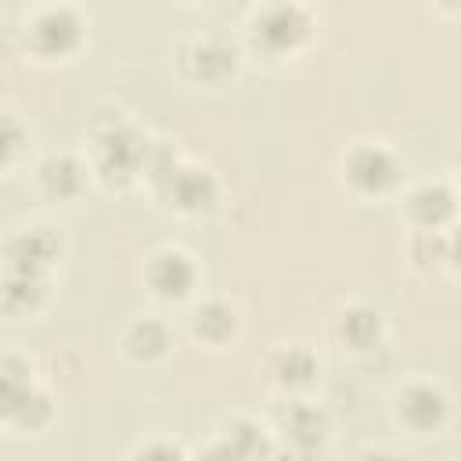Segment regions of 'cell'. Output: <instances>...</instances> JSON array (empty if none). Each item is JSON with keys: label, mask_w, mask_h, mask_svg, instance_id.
Segmentation results:
<instances>
[{"label": "cell", "mask_w": 461, "mask_h": 461, "mask_svg": "<svg viewBox=\"0 0 461 461\" xmlns=\"http://www.w3.org/2000/svg\"><path fill=\"white\" fill-rule=\"evenodd\" d=\"M400 414H403L414 429H432V425H439L443 414H447V396H443L439 389H432V385H414V389L403 393Z\"/></svg>", "instance_id": "obj_8"}, {"label": "cell", "mask_w": 461, "mask_h": 461, "mask_svg": "<svg viewBox=\"0 0 461 461\" xmlns=\"http://www.w3.org/2000/svg\"><path fill=\"white\" fill-rule=\"evenodd\" d=\"M144 151H148V144H144L130 126H119V122H115V126L101 137V169H104L108 176H130V173L140 166Z\"/></svg>", "instance_id": "obj_4"}, {"label": "cell", "mask_w": 461, "mask_h": 461, "mask_svg": "<svg viewBox=\"0 0 461 461\" xmlns=\"http://www.w3.org/2000/svg\"><path fill=\"white\" fill-rule=\"evenodd\" d=\"M411 212H414L425 227H436V223H443V220L454 212V194H450L447 187H439V184L421 187V191L411 198Z\"/></svg>", "instance_id": "obj_12"}, {"label": "cell", "mask_w": 461, "mask_h": 461, "mask_svg": "<svg viewBox=\"0 0 461 461\" xmlns=\"http://www.w3.org/2000/svg\"><path fill=\"white\" fill-rule=\"evenodd\" d=\"M191 68L205 79H220L234 68V47H227L223 40H202L191 50Z\"/></svg>", "instance_id": "obj_9"}, {"label": "cell", "mask_w": 461, "mask_h": 461, "mask_svg": "<svg viewBox=\"0 0 461 461\" xmlns=\"http://www.w3.org/2000/svg\"><path fill=\"white\" fill-rule=\"evenodd\" d=\"M0 299H4V306H11V310H29V306H36V303L43 299V277H40V274H14V270H11V277L0 285Z\"/></svg>", "instance_id": "obj_13"}, {"label": "cell", "mask_w": 461, "mask_h": 461, "mask_svg": "<svg viewBox=\"0 0 461 461\" xmlns=\"http://www.w3.org/2000/svg\"><path fill=\"white\" fill-rule=\"evenodd\" d=\"M285 425H288V432L299 447H317L321 436H324V418L313 407H292L285 414Z\"/></svg>", "instance_id": "obj_15"}, {"label": "cell", "mask_w": 461, "mask_h": 461, "mask_svg": "<svg viewBox=\"0 0 461 461\" xmlns=\"http://www.w3.org/2000/svg\"><path fill=\"white\" fill-rule=\"evenodd\" d=\"M339 331H342V339H346L353 349H367V346H375V339H378V331H382V321H378L375 310L353 306V310L342 313Z\"/></svg>", "instance_id": "obj_11"}, {"label": "cell", "mask_w": 461, "mask_h": 461, "mask_svg": "<svg viewBox=\"0 0 461 461\" xmlns=\"http://www.w3.org/2000/svg\"><path fill=\"white\" fill-rule=\"evenodd\" d=\"M364 461H396V457H389V454H367Z\"/></svg>", "instance_id": "obj_24"}, {"label": "cell", "mask_w": 461, "mask_h": 461, "mask_svg": "<svg viewBox=\"0 0 461 461\" xmlns=\"http://www.w3.org/2000/svg\"><path fill=\"white\" fill-rule=\"evenodd\" d=\"M349 180L360 191H382L396 180V162L382 148H357L349 155Z\"/></svg>", "instance_id": "obj_7"}, {"label": "cell", "mask_w": 461, "mask_h": 461, "mask_svg": "<svg viewBox=\"0 0 461 461\" xmlns=\"http://www.w3.org/2000/svg\"><path fill=\"white\" fill-rule=\"evenodd\" d=\"M137 461H184V454L176 447H169V443H151L148 450L137 454Z\"/></svg>", "instance_id": "obj_22"}, {"label": "cell", "mask_w": 461, "mask_h": 461, "mask_svg": "<svg viewBox=\"0 0 461 461\" xmlns=\"http://www.w3.org/2000/svg\"><path fill=\"white\" fill-rule=\"evenodd\" d=\"M29 36H32V47L36 50H43V54H65V50H72L79 43V18L68 7H50V11H43L32 22Z\"/></svg>", "instance_id": "obj_1"}, {"label": "cell", "mask_w": 461, "mask_h": 461, "mask_svg": "<svg viewBox=\"0 0 461 461\" xmlns=\"http://www.w3.org/2000/svg\"><path fill=\"white\" fill-rule=\"evenodd\" d=\"M306 14L295 7V4H274L259 14L256 22V40H263L267 47L281 50V47H292L306 36Z\"/></svg>", "instance_id": "obj_3"}, {"label": "cell", "mask_w": 461, "mask_h": 461, "mask_svg": "<svg viewBox=\"0 0 461 461\" xmlns=\"http://www.w3.org/2000/svg\"><path fill=\"white\" fill-rule=\"evenodd\" d=\"M148 281H151V288H155L158 295L180 299V295H187L191 285H194V267H191V259H187L184 252H158V256L151 259Z\"/></svg>", "instance_id": "obj_5"}, {"label": "cell", "mask_w": 461, "mask_h": 461, "mask_svg": "<svg viewBox=\"0 0 461 461\" xmlns=\"http://www.w3.org/2000/svg\"><path fill=\"white\" fill-rule=\"evenodd\" d=\"M194 331L209 342H220L234 331V310L227 303H205L198 313H194Z\"/></svg>", "instance_id": "obj_14"}, {"label": "cell", "mask_w": 461, "mask_h": 461, "mask_svg": "<svg viewBox=\"0 0 461 461\" xmlns=\"http://www.w3.org/2000/svg\"><path fill=\"white\" fill-rule=\"evenodd\" d=\"M18 144H22V126L14 119L0 115V166L18 151Z\"/></svg>", "instance_id": "obj_21"}, {"label": "cell", "mask_w": 461, "mask_h": 461, "mask_svg": "<svg viewBox=\"0 0 461 461\" xmlns=\"http://www.w3.org/2000/svg\"><path fill=\"white\" fill-rule=\"evenodd\" d=\"M40 180H43L47 194H54V198H68V194H76V191H79L83 173H79V166H76L68 155H54V158H47V162H43Z\"/></svg>", "instance_id": "obj_10"}, {"label": "cell", "mask_w": 461, "mask_h": 461, "mask_svg": "<svg viewBox=\"0 0 461 461\" xmlns=\"http://www.w3.org/2000/svg\"><path fill=\"white\" fill-rule=\"evenodd\" d=\"M47 414H50V403H47V396H40V393H29L25 396V403L18 407V421L22 425H40V421H47Z\"/></svg>", "instance_id": "obj_20"}, {"label": "cell", "mask_w": 461, "mask_h": 461, "mask_svg": "<svg viewBox=\"0 0 461 461\" xmlns=\"http://www.w3.org/2000/svg\"><path fill=\"white\" fill-rule=\"evenodd\" d=\"M227 447H230V454H234L238 461H245V457L263 454V436H259L249 421H238V425L230 429V436H227Z\"/></svg>", "instance_id": "obj_19"}, {"label": "cell", "mask_w": 461, "mask_h": 461, "mask_svg": "<svg viewBox=\"0 0 461 461\" xmlns=\"http://www.w3.org/2000/svg\"><path fill=\"white\" fill-rule=\"evenodd\" d=\"M166 194L180 209H209L216 202V184L202 169H169L166 173Z\"/></svg>", "instance_id": "obj_6"}, {"label": "cell", "mask_w": 461, "mask_h": 461, "mask_svg": "<svg viewBox=\"0 0 461 461\" xmlns=\"http://www.w3.org/2000/svg\"><path fill=\"white\" fill-rule=\"evenodd\" d=\"M198 461H238V457L230 454V447H227V443H216V447H209Z\"/></svg>", "instance_id": "obj_23"}, {"label": "cell", "mask_w": 461, "mask_h": 461, "mask_svg": "<svg viewBox=\"0 0 461 461\" xmlns=\"http://www.w3.org/2000/svg\"><path fill=\"white\" fill-rule=\"evenodd\" d=\"M61 241L54 230L47 227H36V230H25L18 234L11 245H7V263L14 274H40L54 256H58Z\"/></svg>", "instance_id": "obj_2"}, {"label": "cell", "mask_w": 461, "mask_h": 461, "mask_svg": "<svg viewBox=\"0 0 461 461\" xmlns=\"http://www.w3.org/2000/svg\"><path fill=\"white\" fill-rule=\"evenodd\" d=\"M313 371H317V364L306 349H288L277 357V378L288 385H306L313 378Z\"/></svg>", "instance_id": "obj_18"}, {"label": "cell", "mask_w": 461, "mask_h": 461, "mask_svg": "<svg viewBox=\"0 0 461 461\" xmlns=\"http://www.w3.org/2000/svg\"><path fill=\"white\" fill-rule=\"evenodd\" d=\"M25 396H29V378H25V371L18 367V364H11V367H4L0 371V414H18V407L25 403Z\"/></svg>", "instance_id": "obj_17"}, {"label": "cell", "mask_w": 461, "mask_h": 461, "mask_svg": "<svg viewBox=\"0 0 461 461\" xmlns=\"http://www.w3.org/2000/svg\"><path fill=\"white\" fill-rule=\"evenodd\" d=\"M166 346H169V335H166V328H162L158 321H140V324H133V331H130V353H133V357L151 360V357H158Z\"/></svg>", "instance_id": "obj_16"}]
</instances>
